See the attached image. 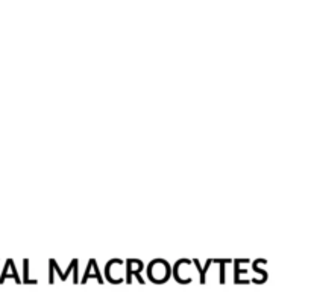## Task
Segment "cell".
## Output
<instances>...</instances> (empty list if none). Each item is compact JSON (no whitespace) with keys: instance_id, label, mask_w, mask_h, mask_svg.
Segmentation results:
<instances>
[{"instance_id":"obj_1","label":"cell","mask_w":311,"mask_h":292,"mask_svg":"<svg viewBox=\"0 0 311 292\" xmlns=\"http://www.w3.org/2000/svg\"><path fill=\"white\" fill-rule=\"evenodd\" d=\"M149 277L152 278V281L155 283H163L169 278V265L161 262V260H157L155 263L150 265V269H149Z\"/></svg>"}]
</instances>
